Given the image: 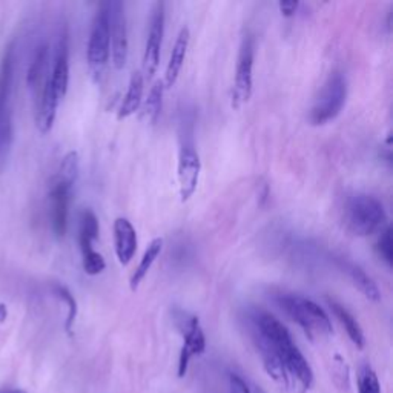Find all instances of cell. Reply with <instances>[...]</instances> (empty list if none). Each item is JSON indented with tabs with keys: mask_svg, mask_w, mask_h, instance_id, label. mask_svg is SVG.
I'll use <instances>...</instances> for the list:
<instances>
[{
	"mask_svg": "<svg viewBox=\"0 0 393 393\" xmlns=\"http://www.w3.org/2000/svg\"><path fill=\"white\" fill-rule=\"evenodd\" d=\"M252 324L269 376L293 393H306L314 384V372L295 346L289 330L274 315L263 311L254 312Z\"/></svg>",
	"mask_w": 393,
	"mask_h": 393,
	"instance_id": "1",
	"label": "cell"
},
{
	"mask_svg": "<svg viewBox=\"0 0 393 393\" xmlns=\"http://www.w3.org/2000/svg\"><path fill=\"white\" fill-rule=\"evenodd\" d=\"M79 177V157L75 153L66 154L49 191V217L52 231L63 237L68 228V214L75 180Z\"/></svg>",
	"mask_w": 393,
	"mask_h": 393,
	"instance_id": "2",
	"label": "cell"
},
{
	"mask_svg": "<svg viewBox=\"0 0 393 393\" xmlns=\"http://www.w3.org/2000/svg\"><path fill=\"white\" fill-rule=\"evenodd\" d=\"M277 303L311 339H315L316 337H329L334 332L328 314L312 300L301 297V295L282 293L277 297Z\"/></svg>",
	"mask_w": 393,
	"mask_h": 393,
	"instance_id": "3",
	"label": "cell"
},
{
	"mask_svg": "<svg viewBox=\"0 0 393 393\" xmlns=\"http://www.w3.org/2000/svg\"><path fill=\"white\" fill-rule=\"evenodd\" d=\"M387 220L383 203L373 195L355 194L346 206L347 228L358 237H369L380 231Z\"/></svg>",
	"mask_w": 393,
	"mask_h": 393,
	"instance_id": "4",
	"label": "cell"
},
{
	"mask_svg": "<svg viewBox=\"0 0 393 393\" xmlns=\"http://www.w3.org/2000/svg\"><path fill=\"white\" fill-rule=\"evenodd\" d=\"M16 59L14 48L5 52L2 68H0V169L8 160L13 145V89Z\"/></svg>",
	"mask_w": 393,
	"mask_h": 393,
	"instance_id": "5",
	"label": "cell"
},
{
	"mask_svg": "<svg viewBox=\"0 0 393 393\" xmlns=\"http://www.w3.org/2000/svg\"><path fill=\"white\" fill-rule=\"evenodd\" d=\"M111 56V45H109V14H108V2H103L98 6L95 17L91 26L86 60L91 77L95 83L102 80L105 71L109 62Z\"/></svg>",
	"mask_w": 393,
	"mask_h": 393,
	"instance_id": "6",
	"label": "cell"
},
{
	"mask_svg": "<svg viewBox=\"0 0 393 393\" xmlns=\"http://www.w3.org/2000/svg\"><path fill=\"white\" fill-rule=\"evenodd\" d=\"M347 98V82L341 72H334L324 83L318 98L311 109L309 120L315 126L326 125L335 120L344 108Z\"/></svg>",
	"mask_w": 393,
	"mask_h": 393,
	"instance_id": "7",
	"label": "cell"
},
{
	"mask_svg": "<svg viewBox=\"0 0 393 393\" xmlns=\"http://www.w3.org/2000/svg\"><path fill=\"white\" fill-rule=\"evenodd\" d=\"M254 39L251 36H245L241 42L238 60H237V70H236V80H233L232 89V108L238 109L241 105L249 102L252 95V70H254Z\"/></svg>",
	"mask_w": 393,
	"mask_h": 393,
	"instance_id": "8",
	"label": "cell"
},
{
	"mask_svg": "<svg viewBox=\"0 0 393 393\" xmlns=\"http://www.w3.org/2000/svg\"><path fill=\"white\" fill-rule=\"evenodd\" d=\"M111 57L116 70H122L128 60V25L125 5L120 0L108 2Z\"/></svg>",
	"mask_w": 393,
	"mask_h": 393,
	"instance_id": "9",
	"label": "cell"
},
{
	"mask_svg": "<svg viewBox=\"0 0 393 393\" xmlns=\"http://www.w3.org/2000/svg\"><path fill=\"white\" fill-rule=\"evenodd\" d=\"M200 171H201V162L199 153L195 151V146L191 140H185L183 145L180 148L178 166H177L181 201H187L196 191Z\"/></svg>",
	"mask_w": 393,
	"mask_h": 393,
	"instance_id": "10",
	"label": "cell"
},
{
	"mask_svg": "<svg viewBox=\"0 0 393 393\" xmlns=\"http://www.w3.org/2000/svg\"><path fill=\"white\" fill-rule=\"evenodd\" d=\"M163 33H164V3L158 2L154 5L153 14H151L145 56H143V71H145V74L148 75V79L153 77L157 71L158 60H160Z\"/></svg>",
	"mask_w": 393,
	"mask_h": 393,
	"instance_id": "11",
	"label": "cell"
},
{
	"mask_svg": "<svg viewBox=\"0 0 393 393\" xmlns=\"http://www.w3.org/2000/svg\"><path fill=\"white\" fill-rule=\"evenodd\" d=\"M206 349V338L203 334L200 321L196 316L189 318L185 329V343L181 347L180 360H178V376H185L187 372L189 362L194 357H199Z\"/></svg>",
	"mask_w": 393,
	"mask_h": 393,
	"instance_id": "12",
	"label": "cell"
},
{
	"mask_svg": "<svg viewBox=\"0 0 393 393\" xmlns=\"http://www.w3.org/2000/svg\"><path fill=\"white\" fill-rule=\"evenodd\" d=\"M49 82L59 98L62 100L68 91V83H70V49H68L66 31H63L59 37L54 63H52V70L49 72Z\"/></svg>",
	"mask_w": 393,
	"mask_h": 393,
	"instance_id": "13",
	"label": "cell"
},
{
	"mask_svg": "<svg viewBox=\"0 0 393 393\" xmlns=\"http://www.w3.org/2000/svg\"><path fill=\"white\" fill-rule=\"evenodd\" d=\"M114 247L118 263L128 266L137 251V232L128 218L118 217L114 222Z\"/></svg>",
	"mask_w": 393,
	"mask_h": 393,
	"instance_id": "14",
	"label": "cell"
},
{
	"mask_svg": "<svg viewBox=\"0 0 393 393\" xmlns=\"http://www.w3.org/2000/svg\"><path fill=\"white\" fill-rule=\"evenodd\" d=\"M60 98L57 95V93L52 88L51 82H49V75L47 82L39 94V102H37V128L42 134H47L51 131L52 125H54L56 120V114H57V107H59Z\"/></svg>",
	"mask_w": 393,
	"mask_h": 393,
	"instance_id": "15",
	"label": "cell"
},
{
	"mask_svg": "<svg viewBox=\"0 0 393 393\" xmlns=\"http://www.w3.org/2000/svg\"><path fill=\"white\" fill-rule=\"evenodd\" d=\"M189 37H191V34H189V28L187 26L181 28L176 43H174L168 68H166V74H164V80H163L164 89H171L178 80V75L181 72V68H183L185 59H186V52L189 47Z\"/></svg>",
	"mask_w": 393,
	"mask_h": 393,
	"instance_id": "16",
	"label": "cell"
},
{
	"mask_svg": "<svg viewBox=\"0 0 393 393\" xmlns=\"http://www.w3.org/2000/svg\"><path fill=\"white\" fill-rule=\"evenodd\" d=\"M48 75V47L43 43L36 48L33 62L28 70V85L37 95L40 94Z\"/></svg>",
	"mask_w": 393,
	"mask_h": 393,
	"instance_id": "17",
	"label": "cell"
},
{
	"mask_svg": "<svg viewBox=\"0 0 393 393\" xmlns=\"http://www.w3.org/2000/svg\"><path fill=\"white\" fill-rule=\"evenodd\" d=\"M143 88H145V77H143V74L140 71L132 72L130 86H128L126 95L123 97L122 107H120L118 111L120 120L128 118L139 111L143 98Z\"/></svg>",
	"mask_w": 393,
	"mask_h": 393,
	"instance_id": "18",
	"label": "cell"
},
{
	"mask_svg": "<svg viewBox=\"0 0 393 393\" xmlns=\"http://www.w3.org/2000/svg\"><path fill=\"white\" fill-rule=\"evenodd\" d=\"M341 266L347 274H349L353 284L358 287L367 300L375 301V303H378V301L381 300V293H380V289H378V286L360 266H357V264H353V263H349V261H341Z\"/></svg>",
	"mask_w": 393,
	"mask_h": 393,
	"instance_id": "19",
	"label": "cell"
},
{
	"mask_svg": "<svg viewBox=\"0 0 393 393\" xmlns=\"http://www.w3.org/2000/svg\"><path fill=\"white\" fill-rule=\"evenodd\" d=\"M98 220L95 214L91 209H85L80 214V224H79V245L82 255L89 251H93L94 241L98 238Z\"/></svg>",
	"mask_w": 393,
	"mask_h": 393,
	"instance_id": "20",
	"label": "cell"
},
{
	"mask_svg": "<svg viewBox=\"0 0 393 393\" xmlns=\"http://www.w3.org/2000/svg\"><path fill=\"white\" fill-rule=\"evenodd\" d=\"M329 306H330L332 311H334L338 321L344 326L347 335H349V338L352 339V343L357 347H360V349H362V347H364V344H366V338H364V334H362V329L360 328L358 321L353 318V315L349 311H347L344 306L338 305L337 301L329 300Z\"/></svg>",
	"mask_w": 393,
	"mask_h": 393,
	"instance_id": "21",
	"label": "cell"
},
{
	"mask_svg": "<svg viewBox=\"0 0 393 393\" xmlns=\"http://www.w3.org/2000/svg\"><path fill=\"white\" fill-rule=\"evenodd\" d=\"M162 249H163V240L162 238H155V240L151 241L145 254H143V256H141L137 269H135V272L131 277V283H130L131 291H135L140 286V283L143 282V278L148 275V272L151 270V268H153L154 261L158 259V255L162 254Z\"/></svg>",
	"mask_w": 393,
	"mask_h": 393,
	"instance_id": "22",
	"label": "cell"
},
{
	"mask_svg": "<svg viewBox=\"0 0 393 393\" xmlns=\"http://www.w3.org/2000/svg\"><path fill=\"white\" fill-rule=\"evenodd\" d=\"M163 93H164V85L162 80L154 83V86L151 88V93L148 95V100L143 108V118H146V122L155 123L158 116L162 112V105H163Z\"/></svg>",
	"mask_w": 393,
	"mask_h": 393,
	"instance_id": "23",
	"label": "cell"
},
{
	"mask_svg": "<svg viewBox=\"0 0 393 393\" xmlns=\"http://www.w3.org/2000/svg\"><path fill=\"white\" fill-rule=\"evenodd\" d=\"M52 289H54V293L57 295V297L60 300H63L68 306V316H66L65 328L68 332H71V328L75 321V316H77V303H75V298L72 297V293L66 289V287L60 286V284H56Z\"/></svg>",
	"mask_w": 393,
	"mask_h": 393,
	"instance_id": "24",
	"label": "cell"
},
{
	"mask_svg": "<svg viewBox=\"0 0 393 393\" xmlns=\"http://www.w3.org/2000/svg\"><path fill=\"white\" fill-rule=\"evenodd\" d=\"M83 269L88 275H98L102 274L107 268V263H105V259L102 256V254H98L97 251H89L86 254H83Z\"/></svg>",
	"mask_w": 393,
	"mask_h": 393,
	"instance_id": "25",
	"label": "cell"
},
{
	"mask_svg": "<svg viewBox=\"0 0 393 393\" xmlns=\"http://www.w3.org/2000/svg\"><path fill=\"white\" fill-rule=\"evenodd\" d=\"M360 393H381L380 381L372 367L364 366L360 375Z\"/></svg>",
	"mask_w": 393,
	"mask_h": 393,
	"instance_id": "26",
	"label": "cell"
},
{
	"mask_svg": "<svg viewBox=\"0 0 393 393\" xmlns=\"http://www.w3.org/2000/svg\"><path fill=\"white\" fill-rule=\"evenodd\" d=\"M376 251H378V255L383 259V261L390 268L392 261H393L392 259L393 256L392 255V229L390 228H385L381 232V237L376 243Z\"/></svg>",
	"mask_w": 393,
	"mask_h": 393,
	"instance_id": "27",
	"label": "cell"
},
{
	"mask_svg": "<svg viewBox=\"0 0 393 393\" xmlns=\"http://www.w3.org/2000/svg\"><path fill=\"white\" fill-rule=\"evenodd\" d=\"M229 390L231 393H264L260 387H256L255 384L249 383L237 373L229 375Z\"/></svg>",
	"mask_w": 393,
	"mask_h": 393,
	"instance_id": "28",
	"label": "cell"
},
{
	"mask_svg": "<svg viewBox=\"0 0 393 393\" xmlns=\"http://www.w3.org/2000/svg\"><path fill=\"white\" fill-rule=\"evenodd\" d=\"M298 6H300V3L293 2V0H287V2H279L278 3V8H279V11H282L284 17L295 16V13H297Z\"/></svg>",
	"mask_w": 393,
	"mask_h": 393,
	"instance_id": "29",
	"label": "cell"
},
{
	"mask_svg": "<svg viewBox=\"0 0 393 393\" xmlns=\"http://www.w3.org/2000/svg\"><path fill=\"white\" fill-rule=\"evenodd\" d=\"M6 318V307L3 305H0V321H3Z\"/></svg>",
	"mask_w": 393,
	"mask_h": 393,
	"instance_id": "30",
	"label": "cell"
},
{
	"mask_svg": "<svg viewBox=\"0 0 393 393\" xmlns=\"http://www.w3.org/2000/svg\"><path fill=\"white\" fill-rule=\"evenodd\" d=\"M0 393H26V392L20 389H8V390H2Z\"/></svg>",
	"mask_w": 393,
	"mask_h": 393,
	"instance_id": "31",
	"label": "cell"
}]
</instances>
